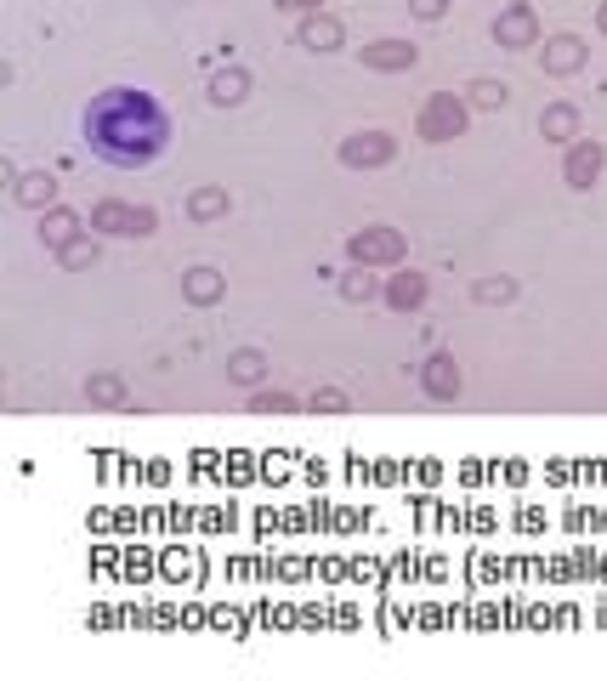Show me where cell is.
<instances>
[{
    "instance_id": "6da1fadb",
    "label": "cell",
    "mask_w": 607,
    "mask_h": 681,
    "mask_svg": "<svg viewBox=\"0 0 607 681\" xmlns=\"http://www.w3.org/2000/svg\"><path fill=\"white\" fill-rule=\"evenodd\" d=\"M80 131L86 148L114 171H148L165 148H171V114L154 91L137 86H108L80 108Z\"/></svg>"
},
{
    "instance_id": "7a4b0ae2",
    "label": "cell",
    "mask_w": 607,
    "mask_h": 681,
    "mask_svg": "<svg viewBox=\"0 0 607 681\" xmlns=\"http://www.w3.org/2000/svg\"><path fill=\"white\" fill-rule=\"evenodd\" d=\"M460 125H466V108L443 91V97H432L426 114H420V137H426V142H449V137H460Z\"/></svg>"
},
{
    "instance_id": "3957f363",
    "label": "cell",
    "mask_w": 607,
    "mask_h": 681,
    "mask_svg": "<svg viewBox=\"0 0 607 681\" xmlns=\"http://www.w3.org/2000/svg\"><path fill=\"white\" fill-rule=\"evenodd\" d=\"M607 154H602V142H573L568 148V165H562V176H568V188H590L596 176H602Z\"/></svg>"
},
{
    "instance_id": "277c9868",
    "label": "cell",
    "mask_w": 607,
    "mask_h": 681,
    "mask_svg": "<svg viewBox=\"0 0 607 681\" xmlns=\"http://www.w3.org/2000/svg\"><path fill=\"white\" fill-rule=\"evenodd\" d=\"M392 256H403V239L392 233V227H364L358 239H352V262H392Z\"/></svg>"
},
{
    "instance_id": "5b68a950",
    "label": "cell",
    "mask_w": 607,
    "mask_h": 681,
    "mask_svg": "<svg viewBox=\"0 0 607 681\" xmlns=\"http://www.w3.org/2000/svg\"><path fill=\"white\" fill-rule=\"evenodd\" d=\"M91 227L103 233H154V210H131V205H97Z\"/></svg>"
},
{
    "instance_id": "8992f818",
    "label": "cell",
    "mask_w": 607,
    "mask_h": 681,
    "mask_svg": "<svg viewBox=\"0 0 607 681\" xmlns=\"http://www.w3.org/2000/svg\"><path fill=\"white\" fill-rule=\"evenodd\" d=\"M494 40H500V46H511V52L534 46V12H528V6H511V12H500V23H494Z\"/></svg>"
},
{
    "instance_id": "52a82bcc",
    "label": "cell",
    "mask_w": 607,
    "mask_h": 681,
    "mask_svg": "<svg viewBox=\"0 0 607 681\" xmlns=\"http://www.w3.org/2000/svg\"><path fill=\"white\" fill-rule=\"evenodd\" d=\"M341 159H347V165H381V159H392V137H386V131H358V137L341 148Z\"/></svg>"
},
{
    "instance_id": "ba28073f",
    "label": "cell",
    "mask_w": 607,
    "mask_h": 681,
    "mask_svg": "<svg viewBox=\"0 0 607 681\" xmlns=\"http://www.w3.org/2000/svg\"><path fill=\"white\" fill-rule=\"evenodd\" d=\"M420 381H426V392H432V398H454V392H460V369H454V358H443V352H437V358H426Z\"/></svg>"
},
{
    "instance_id": "9c48e42d",
    "label": "cell",
    "mask_w": 607,
    "mask_h": 681,
    "mask_svg": "<svg viewBox=\"0 0 607 681\" xmlns=\"http://www.w3.org/2000/svg\"><path fill=\"white\" fill-rule=\"evenodd\" d=\"M579 63H585V46H579V40H573V35H556V40H545V69H551V74H573V69H579Z\"/></svg>"
},
{
    "instance_id": "30bf717a",
    "label": "cell",
    "mask_w": 607,
    "mask_h": 681,
    "mask_svg": "<svg viewBox=\"0 0 607 681\" xmlns=\"http://www.w3.org/2000/svg\"><path fill=\"white\" fill-rule=\"evenodd\" d=\"M364 57L375 63V69H415V63H420V52H415V46H403V40H375Z\"/></svg>"
},
{
    "instance_id": "8fae6325",
    "label": "cell",
    "mask_w": 607,
    "mask_h": 681,
    "mask_svg": "<svg viewBox=\"0 0 607 681\" xmlns=\"http://www.w3.org/2000/svg\"><path fill=\"white\" fill-rule=\"evenodd\" d=\"M539 131H545L551 142H573V137H579V114H573L568 103H556V108L539 114Z\"/></svg>"
},
{
    "instance_id": "7c38bea8",
    "label": "cell",
    "mask_w": 607,
    "mask_h": 681,
    "mask_svg": "<svg viewBox=\"0 0 607 681\" xmlns=\"http://www.w3.org/2000/svg\"><path fill=\"white\" fill-rule=\"evenodd\" d=\"M74 233H80V216H74V210H52V216L40 222V239H46V245H57V250H69Z\"/></svg>"
},
{
    "instance_id": "4fadbf2b",
    "label": "cell",
    "mask_w": 607,
    "mask_h": 681,
    "mask_svg": "<svg viewBox=\"0 0 607 681\" xmlns=\"http://www.w3.org/2000/svg\"><path fill=\"white\" fill-rule=\"evenodd\" d=\"M301 46L335 52V46H341V23H335V18H307V23H301Z\"/></svg>"
},
{
    "instance_id": "5bb4252c",
    "label": "cell",
    "mask_w": 607,
    "mask_h": 681,
    "mask_svg": "<svg viewBox=\"0 0 607 681\" xmlns=\"http://www.w3.org/2000/svg\"><path fill=\"white\" fill-rule=\"evenodd\" d=\"M426 301V279L420 273H398L392 279V307H420Z\"/></svg>"
},
{
    "instance_id": "9a60e30c",
    "label": "cell",
    "mask_w": 607,
    "mask_h": 681,
    "mask_svg": "<svg viewBox=\"0 0 607 681\" xmlns=\"http://www.w3.org/2000/svg\"><path fill=\"white\" fill-rule=\"evenodd\" d=\"M244 86H250V80H244V74L239 69H233V74H216V80H210V103H244Z\"/></svg>"
},
{
    "instance_id": "2e32d148",
    "label": "cell",
    "mask_w": 607,
    "mask_h": 681,
    "mask_svg": "<svg viewBox=\"0 0 607 681\" xmlns=\"http://www.w3.org/2000/svg\"><path fill=\"white\" fill-rule=\"evenodd\" d=\"M18 199L23 205H52L57 199V182L46 171H35V176H23V188H18Z\"/></svg>"
},
{
    "instance_id": "e0dca14e",
    "label": "cell",
    "mask_w": 607,
    "mask_h": 681,
    "mask_svg": "<svg viewBox=\"0 0 607 681\" xmlns=\"http://www.w3.org/2000/svg\"><path fill=\"white\" fill-rule=\"evenodd\" d=\"M188 296H193V301H216V296H222L216 267H193V273H188Z\"/></svg>"
},
{
    "instance_id": "ac0fdd59",
    "label": "cell",
    "mask_w": 607,
    "mask_h": 681,
    "mask_svg": "<svg viewBox=\"0 0 607 681\" xmlns=\"http://www.w3.org/2000/svg\"><path fill=\"white\" fill-rule=\"evenodd\" d=\"M505 97H511L505 80H477V86H471V103L477 108H505Z\"/></svg>"
},
{
    "instance_id": "d6986e66",
    "label": "cell",
    "mask_w": 607,
    "mask_h": 681,
    "mask_svg": "<svg viewBox=\"0 0 607 681\" xmlns=\"http://www.w3.org/2000/svg\"><path fill=\"white\" fill-rule=\"evenodd\" d=\"M227 375H233V381H261V352H233V364H227Z\"/></svg>"
},
{
    "instance_id": "ffe728a7",
    "label": "cell",
    "mask_w": 607,
    "mask_h": 681,
    "mask_svg": "<svg viewBox=\"0 0 607 681\" xmlns=\"http://www.w3.org/2000/svg\"><path fill=\"white\" fill-rule=\"evenodd\" d=\"M511 296H517V284L511 279H483L477 284V301H511Z\"/></svg>"
},
{
    "instance_id": "44dd1931",
    "label": "cell",
    "mask_w": 607,
    "mask_h": 681,
    "mask_svg": "<svg viewBox=\"0 0 607 681\" xmlns=\"http://www.w3.org/2000/svg\"><path fill=\"white\" fill-rule=\"evenodd\" d=\"M216 210H227V193L205 188V193H199V199H193V216H216Z\"/></svg>"
},
{
    "instance_id": "7402d4cb",
    "label": "cell",
    "mask_w": 607,
    "mask_h": 681,
    "mask_svg": "<svg viewBox=\"0 0 607 681\" xmlns=\"http://www.w3.org/2000/svg\"><path fill=\"white\" fill-rule=\"evenodd\" d=\"M347 296H352V301H369V296H375V279H369V273H364V279L352 273V279H347Z\"/></svg>"
},
{
    "instance_id": "603a6c76",
    "label": "cell",
    "mask_w": 607,
    "mask_h": 681,
    "mask_svg": "<svg viewBox=\"0 0 607 681\" xmlns=\"http://www.w3.org/2000/svg\"><path fill=\"white\" fill-rule=\"evenodd\" d=\"M313 409H324V415H341V409H347V398H341V392H318Z\"/></svg>"
},
{
    "instance_id": "cb8c5ba5",
    "label": "cell",
    "mask_w": 607,
    "mask_h": 681,
    "mask_svg": "<svg viewBox=\"0 0 607 681\" xmlns=\"http://www.w3.org/2000/svg\"><path fill=\"white\" fill-rule=\"evenodd\" d=\"M86 392H91V398H103V403H114V398H120V381H91Z\"/></svg>"
},
{
    "instance_id": "d4e9b609",
    "label": "cell",
    "mask_w": 607,
    "mask_h": 681,
    "mask_svg": "<svg viewBox=\"0 0 607 681\" xmlns=\"http://www.w3.org/2000/svg\"><path fill=\"white\" fill-rule=\"evenodd\" d=\"M409 6H415V18H443L449 0H409Z\"/></svg>"
},
{
    "instance_id": "484cf974",
    "label": "cell",
    "mask_w": 607,
    "mask_h": 681,
    "mask_svg": "<svg viewBox=\"0 0 607 681\" xmlns=\"http://www.w3.org/2000/svg\"><path fill=\"white\" fill-rule=\"evenodd\" d=\"M91 256H97V245H69V250H63V262H69V267L91 262Z\"/></svg>"
},
{
    "instance_id": "4316f807",
    "label": "cell",
    "mask_w": 607,
    "mask_h": 681,
    "mask_svg": "<svg viewBox=\"0 0 607 681\" xmlns=\"http://www.w3.org/2000/svg\"><path fill=\"white\" fill-rule=\"evenodd\" d=\"M256 409H278V415H284V409H290V398H284V392H273V398H256Z\"/></svg>"
},
{
    "instance_id": "83f0119b",
    "label": "cell",
    "mask_w": 607,
    "mask_h": 681,
    "mask_svg": "<svg viewBox=\"0 0 607 681\" xmlns=\"http://www.w3.org/2000/svg\"><path fill=\"white\" fill-rule=\"evenodd\" d=\"M278 6H290V12H307V6H318V0H278Z\"/></svg>"
},
{
    "instance_id": "f1b7e54d",
    "label": "cell",
    "mask_w": 607,
    "mask_h": 681,
    "mask_svg": "<svg viewBox=\"0 0 607 681\" xmlns=\"http://www.w3.org/2000/svg\"><path fill=\"white\" fill-rule=\"evenodd\" d=\"M602 35H607V0H602Z\"/></svg>"
}]
</instances>
